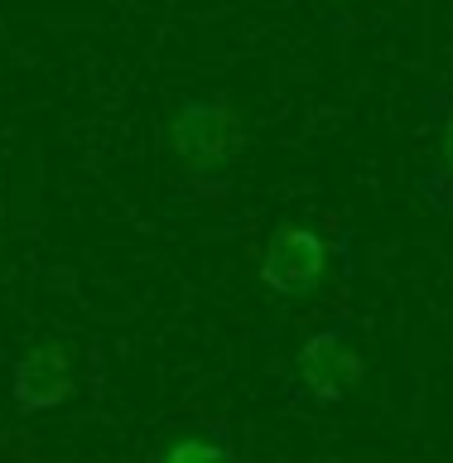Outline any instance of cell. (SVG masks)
<instances>
[{
    "label": "cell",
    "instance_id": "obj_3",
    "mask_svg": "<svg viewBox=\"0 0 453 463\" xmlns=\"http://www.w3.org/2000/svg\"><path fill=\"white\" fill-rule=\"evenodd\" d=\"M72 396V357L63 343H39L10 362V401L20 415H49Z\"/></svg>",
    "mask_w": 453,
    "mask_h": 463
},
{
    "label": "cell",
    "instance_id": "obj_5",
    "mask_svg": "<svg viewBox=\"0 0 453 463\" xmlns=\"http://www.w3.org/2000/svg\"><path fill=\"white\" fill-rule=\"evenodd\" d=\"M231 454H237V449L212 430L179 434V439H169L165 449H159V458H169V463H231Z\"/></svg>",
    "mask_w": 453,
    "mask_h": 463
},
{
    "label": "cell",
    "instance_id": "obj_6",
    "mask_svg": "<svg viewBox=\"0 0 453 463\" xmlns=\"http://www.w3.org/2000/svg\"><path fill=\"white\" fill-rule=\"evenodd\" d=\"M439 155H444V169L453 174V111L444 116V126H439Z\"/></svg>",
    "mask_w": 453,
    "mask_h": 463
},
{
    "label": "cell",
    "instance_id": "obj_1",
    "mask_svg": "<svg viewBox=\"0 0 453 463\" xmlns=\"http://www.w3.org/2000/svg\"><path fill=\"white\" fill-rule=\"evenodd\" d=\"M169 145L193 174H217L241 155V116L222 97H188L169 121Z\"/></svg>",
    "mask_w": 453,
    "mask_h": 463
},
{
    "label": "cell",
    "instance_id": "obj_4",
    "mask_svg": "<svg viewBox=\"0 0 453 463\" xmlns=\"http://www.w3.org/2000/svg\"><path fill=\"white\" fill-rule=\"evenodd\" d=\"M299 382L314 401H343L347 391L362 382V357L357 347L343 338V328H318L299 343L295 353Z\"/></svg>",
    "mask_w": 453,
    "mask_h": 463
},
{
    "label": "cell",
    "instance_id": "obj_2",
    "mask_svg": "<svg viewBox=\"0 0 453 463\" xmlns=\"http://www.w3.org/2000/svg\"><path fill=\"white\" fill-rule=\"evenodd\" d=\"M328 275V241L304 222H285L270 232L266 256H260V285L285 299H304L324 285Z\"/></svg>",
    "mask_w": 453,
    "mask_h": 463
}]
</instances>
